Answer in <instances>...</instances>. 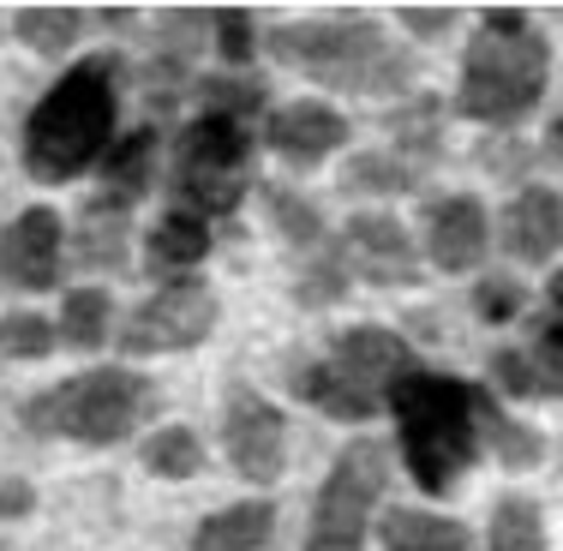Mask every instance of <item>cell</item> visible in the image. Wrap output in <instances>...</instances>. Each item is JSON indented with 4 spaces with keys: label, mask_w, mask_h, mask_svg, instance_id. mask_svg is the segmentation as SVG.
Here are the masks:
<instances>
[{
    "label": "cell",
    "mask_w": 563,
    "mask_h": 551,
    "mask_svg": "<svg viewBox=\"0 0 563 551\" xmlns=\"http://www.w3.org/2000/svg\"><path fill=\"white\" fill-rule=\"evenodd\" d=\"M545 156H558V163H563V114L545 126Z\"/></svg>",
    "instance_id": "obj_40"
},
{
    "label": "cell",
    "mask_w": 563,
    "mask_h": 551,
    "mask_svg": "<svg viewBox=\"0 0 563 551\" xmlns=\"http://www.w3.org/2000/svg\"><path fill=\"white\" fill-rule=\"evenodd\" d=\"M126 240H132V217H126V210L90 205L85 222H78V234H73V252L85 264H97V271H126Z\"/></svg>",
    "instance_id": "obj_24"
},
{
    "label": "cell",
    "mask_w": 563,
    "mask_h": 551,
    "mask_svg": "<svg viewBox=\"0 0 563 551\" xmlns=\"http://www.w3.org/2000/svg\"><path fill=\"white\" fill-rule=\"evenodd\" d=\"M210 246H217L210 222L186 217V210H168V217H156V228L144 234V271L156 276V288H163V282H186V276H198V264L210 258Z\"/></svg>",
    "instance_id": "obj_17"
},
{
    "label": "cell",
    "mask_w": 563,
    "mask_h": 551,
    "mask_svg": "<svg viewBox=\"0 0 563 551\" xmlns=\"http://www.w3.org/2000/svg\"><path fill=\"white\" fill-rule=\"evenodd\" d=\"M264 144L294 168H312L324 156H336L347 144V114L336 102H318V97H294L282 109L264 114Z\"/></svg>",
    "instance_id": "obj_14"
},
{
    "label": "cell",
    "mask_w": 563,
    "mask_h": 551,
    "mask_svg": "<svg viewBox=\"0 0 563 551\" xmlns=\"http://www.w3.org/2000/svg\"><path fill=\"white\" fill-rule=\"evenodd\" d=\"M521 306H528V288L509 271H492V276L474 282V318L479 324H509V318H521Z\"/></svg>",
    "instance_id": "obj_35"
},
{
    "label": "cell",
    "mask_w": 563,
    "mask_h": 551,
    "mask_svg": "<svg viewBox=\"0 0 563 551\" xmlns=\"http://www.w3.org/2000/svg\"><path fill=\"white\" fill-rule=\"evenodd\" d=\"M342 294H347V264H342V246L330 240L324 252H312V258L300 264V282H294V300H300V306H312V312H318V306H336Z\"/></svg>",
    "instance_id": "obj_30"
},
{
    "label": "cell",
    "mask_w": 563,
    "mask_h": 551,
    "mask_svg": "<svg viewBox=\"0 0 563 551\" xmlns=\"http://www.w3.org/2000/svg\"><path fill=\"white\" fill-rule=\"evenodd\" d=\"M390 132H396L401 163H426V156H438V144H444V102L420 90L413 102H401V109L390 114Z\"/></svg>",
    "instance_id": "obj_26"
},
{
    "label": "cell",
    "mask_w": 563,
    "mask_h": 551,
    "mask_svg": "<svg viewBox=\"0 0 563 551\" xmlns=\"http://www.w3.org/2000/svg\"><path fill=\"white\" fill-rule=\"evenodd\" d=\"M168 186H174V210L198 222L234 217L240 198L252 186V132L246 120L228 114H205L198 109L174 139V163H168Z\"/></svg>",
    "instance_id": "obj_6"
},
{
    "label": "cell",
    "mask_w": 563,
    "mask_h": 551,
    "mask_svg": "<svg viewBox=\"0 0 563 551\" xmlns=\"http://www.w3.org/2000/svg\"><path fill=\"white\" fill-rule=\"evenodd\" d=\"M347 186H354V192L396 198V192H413V186H420V168L401 163V156H384V151H360L354 163H347Z\"/></svg>",
    "instance_id": "obj_31"
},
{
    "label": "cell",
    "mask_w": 563,
    "mask_h": 551,
    "mask_svg": "<svg viewBox=\"0 0 563 551\" xmlns=\"http://www.w3.org/2000/svg\"><path fill=\"white\" fill-rule=\"evenodd\" d=\"M156 156H163V132L144 120V126H132V132H120V139L109 144V156L97 163V180H102V192L90 198V205H102V210H132L144 192L156 186Z\"/></svg>",
    "instance_id": "obj_16"
},
{
    "label": "cell",
    "mask_w": 563,
    "mask_h": 551,
    "mask_svg": "<svg viewBox=\"0 0 563 551\" xmlns=\"http://www.w3.org/2000/svg\"><path fill=\"white\" fill-rule=\"evenodd\" d=\"M276 533V504L271 497H240L192 528V551H264Z\"/></svg>",
    "instance_id": "obj_19"
},
{
    "label": "cell",
    "mask_w": 563,
    "mask_h": 551,
    "mask_svg": "<svg viewBox=\"0 0 563 551\" xmlns=\"http://www.w3.org/2000/svg\"><path fill=\"white\" fill-rule=\"evenodd\" d=\"M120 55H90L66 66L55 85L36 97L31 120H24V174L43 186H66L85 168H97L120 139Z\"/></svg>",
    "instance_id": "obj_1"
},
{
    "label": "cell",
    "mask_w": 563,
    "mask_h": 551,
    "mask_svg": "<svg viewBox=\"0 0 563 551\" xmlns=\"http://www.w3.org/2000/svg\"><path fill=\"white\" fill-rule=\"evenodd\" d=\"M66 271V222L48 205H24L0 228V282L19 294H48Z\"/></svg>",
    "instance_id": "obj_11"
},
{
    "label": "cell",
    "mask_w": 563,
    "mask_h": 551,
    "mask_svg": "<svg viewBox=\"0 0 563 551\" xmlns=\"http://www.w3.org/2000/svg\"><path fill=\"white\" fill-rule=\"evenodd\" d=\"M55 348H60V335L43 312H7L0 318V354L7 360H48Z\"/></svg>",
    "instance_id": "obj_33"
},
{
    "label": "cell",
    "mask_w": 563,
    "mask_h": 551,
    "mask_svg": "<svg viewBox=\"0 0 563 551\" xmlns=\"http://www.w3.org/2000/svg\"><path fill=\"white\" fill-rule=\"evenodd\" d=\"M545 306H552V312H563V271H552V282H545Z\"/></svg>",
    "instance_id": "obj_41"
},
{
    "label": "cell",
    "mask_w": 563,
    "mask_h": 551,
    "mask_svg": "<svg viewBox=\"0 0 563 551\" xmlns=\"http://www.w3.org/2000/svg\"><path fill=\"white\" fill-rule=\"evenodd\" d=\"M486 551H545V516L533 497L504 492L492 504V528H486Z\"/></svg>",
    "instance_id": "obj_25"
},
{
    "label": "cell",
    "mask_w": 563,
    "mask_h": 551,
    "mask_svg": "<svg viewBox=\"0 0 563 551\" xmlns=\"http://www.w3.org/2000/svg\"><path fill=\"white\" fill-rule=\"evenodd\" d=\"M492 384H498L504 396H516V401L540 396V389H533V366H528L521 348H498V354H492Z\"/></svg>",
    "instance_id": "obj_36"
},
{
    "label": "cell",
    "mask_w": 563,
    "mask_h": 551,
    "mask_svg": "<svg viewBox=\"0 0 563 551\" xmlns=\"http://www.w3.org/2000/svg\"><path fill=\"white\" fill-rule=\"evenodd\" d=\"M384 486H390V455H384V443H372V438L342 443L324 486H318L306 551H366L372 509H378Z\"/></svg>",
    "instance_id": "obj_7"
},
{
    "label": "cell",
    "mask_w": 563,
    "mask_h": 551,
    "mask_svg": "<svg viewBox=\"0 0 563 551\" xmlns=\"http://www.w3.org/2000/svg\"><path fill=\"white\" fill-rule=\"evenodd\" d=\"M198 102H205V114H228V120H252L264 114V78L252 73H210L198 78Z\"/></svg>",
    "instance_id": "obj_29"
},
{
    "label": "cell",
    "mask_w": 563,
    "mask_h": 551,
    "mask_svg": "<svg viewBox=\"0 0 563 551\" xmlns=\"http://www.w3.org/2000/svg\"><path fill=\"white\" fill-rule=\"evenodd\" d=\"M330 372H336L347 389H360L366 401H378V408H384L390 389L408 378V372H420V366H413L408 335H396L384 324H354V330L336 335V348H330Z\"/></svg>",
    "instance_id": "obj_12"
},
{
    "label": "cell",
    "mask_w": 563,
    "mask_h": 551,
    "mask_svg": "<svg viewBox=\"0 0 563 551\" xmlns=\"http://www.w3.org/2000/svg\"><path fill=\"white\" fill-rule=\"evenodd\" d=\"M271 60L294 66V73L318 78L336 90H408L413 85V60L384 36V24H372L366 12H330V19H300V24H276L271 31Z\"/></svg>",
    "instance_id": "obj_4"
},
{
    "label": "cell",
    "mask_w": 563,
    "mask_h": 551,
    "mask_svg": "<svg viewBox=\"0 0 563 551\" xmlns=\"http://www.w3.org/2000/svg\"><path fill=\"white\" fill-rule=\"evenodd\" d=\"M151 401H156V389L144 372L90 366V372H73L55 389L24 401V432L66 438V443H85V450H109V443H126L139 432Z\"/></svg>",
    "instance_id": "obj_5"
},
{
    "label": "cell",
    "mask_w": 563,
    "mask_h": 551,
    "mask_svg": "<svg viewBox=\"0 0 563 551\" xmlns=\"http://www.w3.org/2000/svg\"><path fill=\"white\" fill-rule=\"evenodd\" d=\"M384 408L396 414V450L408 462V480L426 497H450L462 474L479 462V408L474 384L450 378V372H408Z\"/></svg>",
    "instance_id": "obj_3"
},
{
    "label": "cell",
    "mask_w": 563,
    "mask_h": 551,
    "mask_svg": "<svg viewBox=\"0 0 563 551\" xmlns=\"http://www.w3.org/2000/svg\"><path fill=\"white\" fill-rule=\"evenodd\" d=\"M222 450H228V467H234L246 486H276L288 474V420L264 389L240 384L228 396V414H222Z\"/></svg>",
    "instance_id": "obj_9"
},
{
    "label": "cell",
    "mask_w": 563,
    "mask_h": 551,
    "mask_svg": "<svg viewBox=\"0 0 563 551\" xmlns=\"http://www.w3.org/2000/svg\"><path fill=\"white\" fill-rule=\"evenodd\" d=\"M217 55L222 73H252V55H258V19L246 7H222L217 12Z\"/></svg>",
    "instance_id": "obj_34"
},
{
    "label": "cell",
    "mask_w": 563,
    "mask_h": 551,
    "mask_svg": "<svg viewBox=\"0 0 563 551\" xmlns=\"http://www.w3.org/2000/svg\"><path fill=\"white\" fill-rule=\"evenodd\" d=\"M222 306L217 288L205 276H186V282H163L139 312L126 318L120 330V354L126 360H151V354H180V348H198L210 330H217Z\"/></svg>",
    "instance_id": "obj_8"
},
{
    "label": "cell",
    "mask_w": 563,
    "mask_h": 551,
    "mask_svg": "<svg viewBox=\"0 0 563 551\" xmlns=\"http://www.w3.org/2000/svg\"><path fill=\"white\" fill-rule=\"evenodd\" d=\"M521 354H528V366H533V389H540V396H563V312H545Z\"/></svg>",
    "instance_id": "obj_32"
},
{
    "label": "cell",
    "mask_w": 563,
    "mask_h": 551,
    "mask_svg": "<svg viewBox=\"0 0 563 551\" xmlns=\"http://www.w3.org/2000/svg\"><path fill=\"white\" fill-rule=\"evenodd\" d=\"M294 396H300L306 408H318L324 420H347V426H360V420L378 414V401H366L360 389H347L336 372H330V360H312V366L294 372Z\"/></svg>",
    "instance_id": "obj_23"
},
{
    "label": "cell",
    "mask_w": 563,
    "mask_h": 551,
    "mask_svg": "<svg viewBox=\"0 0 563 551\" xmlns=\"http://www.w3.org/2000/svg\"><path fill=\"white\" fill-rule=\"evenodd\" d=\"M36 509V486L31 480H0V521H24Z\"/></svg>",
    "instance_id": "obj_38"
},
{
    "label": "cell",
    "mask_w": 563,
    "mask_h": 551,
    "mask_svg": "<svg viewBox=\"0 0 563 551\" xmlns=\"http://www.w3.org/2000/svg\"><path fill=\"white\" fill-rule=\"evenodd\" d=\"M396 19L408 24L413 36H444L455 24V7H396Z\"/></svg>",
    "instance_id": "obj_37"
},
{
    "label": "cell",
    "mask_w": 563,
    "mask_h": 551,
    "mask_svg": "<svg viewBox=\"0 0 563 551\" xmlns=\"http://www.w3.org/2000/svg\"><path fill=\"white\" fill-rule=\"evenodd\" d=\"M264 205H271L276 234L288 240L294 252H324L330 246V228H324V217H318L312 198L288 192V186H264Z\"/></svg>",
    "instance_id": "obj_28"
},
{
    "label": "cell",
    "mask_w": 563,
    "mask_h": 551,
    "mask_svg": "<svg viewBox=\"0 0 563 551\" xmlns=\"http://www.w3.org/2000/svg\"><path fill=\"white\" fill-rule=\"evenodd\" d=\"M545 85H552V43H545V31L521 7H486L462 55L455 114L474 120V126H516L521 114L540 109Z\"/></svg>",
    "instance_id": "obj_2"
},
{
    "label": "cell",
    "mask_w": 563,
    "mask_h": 551,
    "mask_svg": "<svg viewBox=\"0 0 563 551\" xmlns=\"http://www.w3.org/2000/svg\"><path fill=\"white\" fill-rule=\"evenodd\" d=\"M12 36H19L31 55L60 60V55H73V43L85 36V7H19L12 12Z\"/></svg>",
    "instance_id": "obj_22"
},
{
    "label": "cell",
    "mask_w": 563,
    "mask_h": 551,
    "mask_svg": "<svg viewBox=\"0 0 563 551\" xmlns=\"http://www.w3.org/2000/svg\"><path fill=\"white\" fill-rule=\"evenodd\" d=\"M486 163H492V174H521L516 163H528V156H521L516 144H504V151H486Z\"/></svg>",
    "instance_id": "obj_39"
},
{
    "label": "cell",
    "mask_w": 563,
    "mask_h": 551,
    "mask_svg": "<svg viewBox=\"0 0 563 551\" xmlns=\"http://www.w3.org/2000/svg\"><path fill=\"white\" fill-rule=\"evenodd\" d=\"M378 540L384 551H479L467 521L438 516V509H408V504L378 516Z\"/></svg>",
    "instance_id": "obj_18"
},
{
    "label": "cell",
    "mask_w": 563,
    "mask_h": 551,
    "mask_svg": "<svg viewBox=\"0 0 563 551\" xmlns=\"http://www.w3.org/2000/svg\"><path fill=\"white\" fill-rule=\"evenodd\" d=\"M139 462H144V474H156V480H198L205 474V443H198L192 426H163V432L144 438Z\"/></svg>",
    "instance_id": "obj_27"
},
{
    "label": "cell",
    "mask_w": 563,
    "mask_h": 551,
    "mask_svg": "<svg viewBox=\"0 0 563 551\" xmlns=\"http://www.w3.org/2000/svg\"><path fill=\"white\" fill-rule=\"evenodd\" d=\"M109 324H114V294L97 288V282H85V288H73L60 300L55 335L66 348H78V354H97V348L109 342Z\"/></svg>",
    "instance_id": "obj_21"
},
{
    "label": "cell",
    "mask_w": 563,
    "mask_h": 551,
    "mask_svg": "<svg viewBox=\"0 0 563 551\" xmlns=\"http://www.w3.org/2000/svg\"><path fill=\"white\" fill-rule=\"evenodd\" d=\"M336 246H342L347 276H366L372 288H413L426 276L420 246H413V234L390 210H360V217H347Z\"/></svg>",
    "instance_id": "obj_10"
},
{
    "label": "cell",
    "mask_w": 563,
    "mask_h": 551,
    "mask_svg": "<svg viewBox=\"0 0 563 551\" xmlns=\"http://www.w3.org/2000/svg\"><path fill=\"white\" fill-rule=\"evenodd\" d=\"M426 258L438 264L444 276H467L486 264V246H492V210L479 205L474 192H450V198H432L426 205Z\"/></svg>",
    "instance_id": "obj_13"
},
{
    "label": "cell",
    "mask_w": 563,
    "mask_h": 551,
    "mask_svg": "<svg viewBox=\"0 0 563 551\" xmlns=\"http://www.w3.org/2000/svg\"><path fill=\"white\" fill-rule=\"evenodd\" d=\"M474 408H479V443H486L504 467H516V474H521V467H540L545 462V432H540V426L504 414L498 396L479 389V384H474Z\"/></svg>",
    "instance_id": "obj_20"
},
{
    "label": "cell",
    "mask_w": 563,
    "mask_h": 551,
    "mask_svg": "<svg viewBox=\"0 0 563 551\" xmlns=\"http://www.w3.org/2000/svg\"><path fill=\"white\" fill-rule=\"evenodd\" d=\"M498 234L516 264H552L563 252V192L558 186H521L504 205Z\"/></svg>",
    "instance_id": "obj_15"
}]
</instances>
